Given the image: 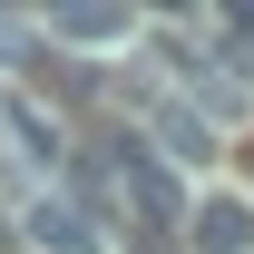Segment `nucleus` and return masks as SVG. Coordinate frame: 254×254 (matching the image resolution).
<instances>
[{
    "instance_id": "f257e3e1",
    "label": "nucleus",
    "mask_w": 254,
    "mask_h": 254,
    "mask_svg": "<svg viewBox=\"0 0 254 254\" xmlns=\"http://www.w3.org/2000/svg\"><path fill=\"white\" fill-rule=\"evenodd\" d=\"M108 215L127 225L137 254H166L176 225H195V205H186V176H176L157 147H127V176H118V205H108Z\"/></svg>"
},
{
    "instance_id": "f03ea898",
    "label": "nucleus",
    "mask_w": 254,
    "mask_h": 254,
    "mask_svg": "<svg viewBox=\"0 0 254 254\" xmlns=\"http://www.w3.org/2000/svg\"><path fill=\"white\" fill-rule=\"evenodd\" d=\"M20 235H30L39 254H98V205H78V195H30Z\"/></svg>"
},
{
    "instance_id": "7ed1b4c3",
    "label": "nucleus",
    "mask_w": 254,
    "mask_h": 254,
    "mask_svg": "<svg viewBox=\"0 0 254 254\" xmlns=\"http://www.w3.org/2000/svg\"><path fill=\"white\" fill-rule=\"evenodd\" d=\"M0 137H10V147H20L30 166H59V157H78V147H68V127L49 118L30 88H10V98H0Z\"/></svg>"
},
{
    "instance_id": "20e7f679",
    "label": "nucleus",
    "mask_w": 254,
    "mask_h": 254,
    "mask_svg": "<svg viewBox=\"0 0 254 254\" xmlns=\"http://www.w3.org/2000/svg\"><path fill=\"white\" fill-rule=\"evenodd\" d=\"M147 127H157L166 166H195V157H215V118H205L195 98H147Z\"/></svg>"
},
{
    "instance_id": "39448f33",
    "label": "nucleus",
    "mask_w": 254,
    "mask_h": 254,
    "mask_svg": "<svg viewBox=\"0 0 254 254\" xmlns=\"http://www.w3.org/2000/svg\"><path fill=\"white\" fill-rule=\"evenodd\" d=\"M137 30L118 0H59L49 10V39H68V49H118V39Z\"/></svg>"
},
{
    "instance_id": "423d86ee",
    "label": "nucleus",
    "mask_w": 254,
    "mask_h": 254,
    "mask_svg": "<svg viewBox=\"0 0 254 254\" xmlns=\"http://www.w3.org/2000/svg\"><path fill=\"white\" fill-rule=\"evenodd\" d=\"M186 235H195V254H254V205L245 195H205Z\"/></svg>"
},
{
    "instance_id": "0eeeda50",
    "label": "nucleus",
    "mask_w": 254,
    "mask_h": 254,
    "mask_svg": "<svg viewBox=\"0 0 254 254\" xmlns=\"http://www.w3.org/2000/svg\"><path fill=\"white\" fill-rule=\"evenodd\" d=\"M0 68H39V30L30 20H0Z\"/></svg>"
},
{
    "instance_id": "6e6552de",
    "label": "nucleus",
    "mask_w": 254,
    "mask_h": 254,
    "mask_svg": "<svg viewBox=\"0 0 254 254\" xmlns=\"http://www.w3.org/2000/svg\"><path fill=\"white\" fill-rule=\"evenodd\" d=\"M235 68H245V88H254V39H245V49H235Z\"/></svg>"
},
{
    "instance_id": "1a4fd4ad",
    "label": "nucleus",
    "mask_w": 254,
    "mask_h": 254,
    "mask_svg": "<svg viewBox=\"0 0 254 254\" xmlns=\"http://www.w3.org/2000/svg\"><path fill=\"white\" fill-rule=\"evenodd\" d=\"M0 245H10V235H0Z\"/></svg>"
}]
</instances>
